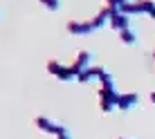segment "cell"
I'll use <instances>...</instances> for the list:
<instances>
[{
	"mask_svg": "<svg viewBox=\"0 0 155 139\" xmlns=\"http://www.w3.org/2000/svg\"><path fill=\"white\" fill-rule=\"evenodd\" d=\"M104 72H106V70L101 67V65H92V67L83 70V72L77 76V81L79 83H90L92 79H101V74H104Z\"/></svg>",
	"mask_w": 155,
	"mask_h": 139,
	"instance_id": "7",
	"label": "cell"
},
{
	"mask_svg": "<svg viewBox=\"0 0 155 139\" xmlns=\"http://www.w3.org/2000/svg\"><path fill=\"white\" fill-rule=\"evenodd\" d=\"M137 103H140V97H137L135 92H119V103H117V110H133L137 108Z\"/></svg>",
	"mask_w": 155,
	"mask_h": 139,
	"instance_id": "6",
	"label": "cell"
},
{
	"mask_svg": "<svg viewBox=\"0 0 155 139\" xmlns=\"http://www.w3.org/2000/svg\"><path fill=\"white\" fill-rule=\"evenodd\" d=\"M99 83H101V88H104V90H117V88H115V76H113L110 72H104V74H101Z\"/></svg>",
	"mask_w": 155,
	"mask_h": 139,
	"instance_id": "10",
	"label": "cell"
},
{
	"mask_svg": "<svg viewBox=\"0 0 155 139\" xmlns=\"http://www.w3.org/2000/svg\"><path fill=\"white\" fill-rule=\"evenodd\" d=\"M92 52H88V50H81V52H79V54L77 56H74V61H72V70H74V74H77V76H79V74H81L83 72V70H88V67H92Z\"/></svg>",
	"mask_w": 155,
	"mask_h": 139,
	"instance_id": "4",
	"label": "cell"
},
{
	"mask_svg": "<svg viewBox=\"0 0 155 139\" xmlns=\"http://www.w3.org/2000/svg\"><path fill=\"white\" fill-rule=\"evenodd\" d=\"M38 2L47 9V11H56V9L61 7V0H38Z\"/></svg>",
	"mask_w": 155,
	"mask_h": 139,
	"instance_id": "12",
	"label": "cell"
},
{
	"mask_svg": "<svg viewBox=\"0 0 155 139\" xmlns=\"http://www.w3.org/2000/svg\"><path fill=\"white\" fill-rule=\"evenodd\" d=\"M56 79H58V81H63V83H68V81H77V74H74V70L70 65H63L56 72Z\"/></svg>",
	"mask_w": 155,
	"mask_h": 139,
	"instance_id": "8",
	"label": "cell"
},
{
	"mask_svg": "<svg viewBox=\"0 0 155 139\" xmlns=\"http://www.w3.org/2000/svg\"><path fill=\"white\" fill-rule=\"evenodd\" d=\"M47 72H50V74H54V76H56V72H58V70H61L63 65H61V63H58L56 61V58H50V61H47Z\"/></svg>",
	"mask_w": 155,
	"mask_h": 139,
	"instance_id": "13",
	"label": "cell"
},
{
	"mask_svg": "<svg viewBox=\"0 0 155 139\" xmlns=\"http://www.w3.org/2000/svg\"><path fill=\"white\" fill-rule=\"evenodd\" d=\"M56 139H72V137H70V130H68L65 126H61V130L56 132Z\"/></svg>",
	"mask_w": 155,
	"mask_h": 139,
	"instance_id": "14",
	"label": "cell"
},
{
	"mask_svg": "<svg viewBox=\"0 0 155 139\" xmlns=\"http://www.w3.org/2000/svg\"><path fill=\"white\" fill-rule=\"evenodd\" d=\"M153 56H155V52H153Z\"/></svg>",
	"mask_w": 155,
	"mask_h": 139,
	"instance_id": "17",
	"label": "cell"
},
{
	"mask_svg": "<svg viewBox=\"0 0 155 139\" xmlns=\"http://www.w3.org/2000/svg\"><path fill=\"white\" fill-rule=\"evenodd\" d=\"M117 139H133V137H117Z\"/></svg>",
	"mask_w": 155,
	"mask_h": 139,
	"instance_id": "16",
	"label": "cell"
},
{
	"mask_svg": "<svg viewBox=\"0 0 155 139\" xmlns=\"http://www.w3.org/2000/svg\"><path fill=\"white\" fill-rule=\"evenodd\" d=\"M65 29L70 31L72 36H90V34L97 31L94 25H92V20H68Z\"/></svg>",
	"mask_w": 155,
	"mask_h": 139,
	"instance_id": "3",
	"label": "cell"
},
{
	"mask_svg": "<svg viewBox=\"0 0 155 139\" xmlns=\"http://www.w3.org/2000/svg\"><path fill=\"white\" fill-rule=\"evenodd\" d=\"M117 103H119V92L117 90L99 88V108H101V112L110 115L113 110H117Z\"/></svg>",
	"mask_w": 155,
	"mask_h": 139,
	"instance_id": "1",
	"label": "cell"
},
{
	"mask_svg": "<svg viewBox=\"0 0 155 139\" xmlns=\"http://www.w3.org/2000/svg\"><path fill=\"white\" fill-rule=\"evenodd\" d=\"M119 38H121V43H124V45H135L137 40V34H135V29H124V31H119Z\"/></svg>",
	"mask_w": 155,
	"mask_h": 139,
	"instance_id": "9",
	"label": "cell"
},
{
	"mask_svg": "<svg viewBox=\"0 0 155 139\" xmlns=\"http://www.w3.org/2000/svg\"><path fill=\"white\" fill-rule=\"evenodd\" d=\"M34 124L41 132H45V135H56V132L61 130V124H56L54 119H50V117H45V115H38L34 119Z\"/></svg>",
	"mask_w": 155,
	"mask_h": 139,
	"instance_id": "5",
	"label": "cell"
},
{
	"mask_svg": "<svg viewBox=\"0 0 155 139\" xmlns=\"http://www.w3.org/2000/svg\"><path fill=\"white\" fill-rule=\"evenodd\" d=\"M140 5H142V14L155 18V2H153V0H140Z\"/></svg>",
	"mask_w": 155,
	"mask_h": 139,
	"instance_id": "11",
	"label": "cell"
},
{
	"mask_svg": "<svg viewBox=\"0 0 155 139\" xmlns=\"http://www.w3.org/2000/svg\"><path fill=\"white\" fill-rule=\"evenodd\" d=\"M151 101H153V103H155V92H151Z\"/></svg>",
	"mask_w": 155,
	"mask_h": 139,
	"instance_id": "15",
	"label": "cell"
},
{
	"mask_svg": "<svg viewBox=\"0 0 155 139\" xmlns=\"http://www.w3.org/2000/svg\"><path fill=\"white\" fill-rule=\"evenodd\" d=\"M130 18H133V16L124 14L121 9L110 7V27H113L117 34H119V31H124V29H130Z\"/></svg>",
	"mask_w": 155,
	"mask_h": 139,
	"instance_id": "2",
	"label": "cell"
}]
</instances>
